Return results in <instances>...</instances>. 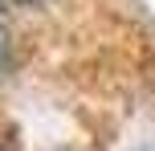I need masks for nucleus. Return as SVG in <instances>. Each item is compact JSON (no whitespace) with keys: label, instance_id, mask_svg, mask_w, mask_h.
<instances>
[{"label":"nucleus","instance_id":"obj_1","mask_svg":"<svg viewBox=\"0 0 155 151\" xmlns=\"http://www.w3.org/2000/svg\"><path fill=\"white\" fill-rule=\"evenodd\" d=\"M4 65H8V33L0 29V74H4Z\"/></svg>","mask_w":155,"mask_h":151}]
</instances>
